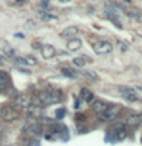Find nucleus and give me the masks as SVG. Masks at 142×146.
I'll return each mask as SVG.
<instances>
[{"label": "nucleus", "mask_w": 142, "mask_h": 146, "mask_svg": "<svg viewBox=\"0 0 142 146\" xmlns=\"http://www.w3.org/2000/svg\"><path fill=\"white\" fill-rule=\"evenodd\" d=\"M76 34H78V27L76 26H69L61 32V36L63 38H72V36H75Z\"/></svg>", "instance_id": "obj_12"}, {"label": "nucleus", "mask_w": 142, "mask_h": 146, "mask_svg": "<svg viewBox=\"0 0 142 146\" xmlns=\"http://www.w3.org/2000/svg\"><path fill=\"white\" fill-rule=\"evenodd\" d=\"M14 104L17 105V108H27L29 105H32V99L29 96H25V94H18L14 98Z\"/></svg>", "instance_id": "obj_6"}, {"label": "nucleus", "mask_w": 142, "mask_h": 146, "mask_svg": "<svg viewBox=\"0 0 142 146\" xmlns=\"http://www.w3.org/2000/svg\"><path fill=\"white\" fill-rule=\"evenodd\" d=\"M93 50L98 55H107L113 50V46L109 43V41H96L93 44Z\"/></svg>", "instance_id": "obj_4"}, {"label": "nucleus", "mask_w": 142, "mask_h": 146, "mask_svg": "<svg viewBox=\"0 0 142 146\" xmlns=\"http://www.w3.org/2000/svg\"><path fill=\"white\" fill-rule=\"evenodd\" d=\"M5 62H6V56L0 55V66H2V64H5Z\"/></svg>", "instance_id": "obj_23"}, {"label": "nucleus", "mask_w": 142, "mask_h": 146, "mask_svg": "<svg viewBox=\"0 0 142 146\" xmlns=\"http://www.w3.org/2000/svg\"><path fill=\"white\" fill-rule=\"evenodd\" d=\"M26 62H27V66H29V64H31V66H37V59L34 56H27L26 58Z\"/></svg>", "instance_id": "obj_21"}, {"label": "nucleus", "mask_w": 142, "mask_h": 146, "mask_svg": "<svg viewBox=\"0 0 142 146\" xmlns=\"http://www.w3.org/2000/svg\"><path fill=\"white\" fill-rule=\"evenodd\" d=\"M107 102H104V100H93V111L95 113H98V114H101V113H104L105 110H107Z\"/></svg>", "instance_id": "obj_11"}, {"label": "nucleus", "mask_w": 142, "mask_h": 146, "mask_svg": "<svg viewBox=\"0 0 142 146\" xmlns=\"http://www.w3.org/2000/svg\"><path fill=\"white\" fill-rule=\"evenodd\" d=\"M17 2H18V3H23V2H25V0H17Z\"/></svg>", "instance_id": "obj_25"}, {"label": "nucleus", "mask_w": 142, "mask_h": 146, "mask_svg": "<svg viewBox=\"0 0 142 146\" xmlns=\"http://www.w3.org/2000/svg\"><path fill=\"white\" fill-rule=\"evenodd\" d=\"M63 75L67 76V78H76L78 73L73 72V70H70V68H63Z\"/></svg>", "instance_id": "obj_17"}, {"label": "nucleus", "mask_w": 142, "mask_h": 146, "mask_svg": "<svg viewBox=\"0 0 142 146\" xmlns=\"http://www.w3.org/2000/svg\"><path fill=\"white\" fill-rule=\"evenodd\" d=\"M3 50H5V53H6V55H9V56H14V50L11 47H5Z\"/></svg>", "instance_id": "obj_22"}, {"label": "nucleus", "mask_w": 142, "mask_h": 146, "mask_svg": "<svg viewBox=\"0 0 142 146\" xmlns=\"http://www.w3.org/2000/svg\"><path fill=\"white\" fill-rule=\"evenodd\" d=\"M82 75L86 78H89V79H92V81H98V76H96L93 72H82Z\"/></svg>", "instance_id": "obj_20"}, {"label": "nucleus", "mask_w": 142, "mask_h": 146, "mask_svg": "<svg viewBox=\"0 0 142 146\" xmlns=\"http://www.w3.org/2000/svg\"><path fill=\"white\" fill-rule=\"evenodd\" d=\"M14 61H15V66H18V67H25V66H27V62H26V59L25 58H15V59H14Z\"/></svg>", "instance_id": "obj_18"}, {"label": "nucleus", "mask_w": 142, "mask_h": 146, "mask_svg": "<svg viewBox=\"0 0 142 146\" xmlns=\"http://www.w3.org/2000/svg\"><path fill=\"white\" fill-rule=\"evenodd\" d=\"M137 90H139V91H142V87H137Z\"/></svg>", "instance_id": "obj_26"}, {"label": "nucleus", "mask_w": 142, "mask_h": 146, "mask_svg": "<svg viewBox=\"0 0 142 146\" xmlns=\"http://www.w3.org/2000/svg\"><path fill=\"white\" fill-rule=\"evenodd\" d=\"M80 96L86 100V102H93V100H95V94L92 93L90 90H87V88H82L80 91Z\"/></svg>", "instance_id": "obj_14"}, {"label": "nucleus", "mask_w": 142, "mask_h": 146, "mask_svg": "<svg viewBox=\"0 0 142 146\" xmlns=\"http://www.w3.org/2000/svg\"><path fill=\"white\" fill-rule=\"evenodd\" d=\"M122 111V108L121 107H107V110H105L104 113H101L99 114V119L102 122H112V120H115L118 116H119V113Z\"/></svg>", "instance_id": "obj_3"}, {"label": "nucleus", "mask_w": 142, "mask_h": 146, "mask_svg": "<svg viewBox=\"0 0 142 146\" xmlns=\"http://www.w3.org/2000/svg\"><path fill=\"white\" fill-rule=\"evenodd\" d=\"M89 61H90L89 58L80 56V58H75V59H73V64H75V66H78V67H82V66H84L86 62H89Z\"/></svg>", "instance_id": "obj_16"}, {"label": "nucleus", "mask_w": 142, "mask_h": 146, "mask_svg": "<svg viewBox=\"0 0 142 146\" xmlns=\"http://www.w3.org/2000/svg\"><path fill=\"white\" fill-rule=\"evenodd\" d=\"M60 100H61V93L57 91V90H46V91H41V93L38 94V104L41 105V107L60 102Z\"/></svg>", "instance_id": "obj_1"}, {"label": "nucleus", "mask_w": 142, "mask_h": 146, "mask_svg": "<svg viewBox=\"0 0 142 146\" xmlns=\"http://www.w3.org/2000/svg\"><path fill=\"white\" fill-rule=\"evenodd\" d=\"M23 131H25L26 134H31V135H41L43 134V126H41V123H38V122H31V123H27V125H25Z\"/></svg>", "instance_id": "obj_5"}, {"label": "nucleus", "mask_w": 142, "mask_h": 146, "mask_svg": "<svg viewBox=\"0 0 142 146\" xmlns=\"http://www.w3.org/2000/svg\"><path fill=\"white\" fill-rule=\"evenodd\" d=\"M125 123H127V126H131V128L139 126L142 123V114H130V116L127 117Z\"/></svg>", "instance_id": "obj_8"}, {"label": "nucleus", "mask_w": 142, "mask_h": 146, "mask_svg": "<svg viewBox=\"0 0 142 146\" xmlns=\"http://www.w3.org/2000/svg\"><path fill=\"white\" fill-rule=\"evenodd\" d=\"M11 84V78L6 72H0V88H5V87H9Z\"/></svg>", "instance_id": "obj_15"}, {"label": "nucleus", "mask_w": 142, "mask_h": 146, "mask_svg": "<svg viewBox=\"0 0 142 146\" xmlns=\"http://www.w3.org/2000/svg\"><path fill=\"white\" fill-rule=\"evenodd\" d=\"M81 40H78V38H69L67 41V50L69 52H76V50H80L81 49Z\"/></svg>", "instance_id": "obj_9"}, {"label": "nucleus", "mask_w": 142, "mask_h": 146, "mask_svg": "<svg viewBox=\"0 0 142 146\" xmlns=\"http://www.w3.org/2000/svg\"><path fill=\"white\" fill-rule=\"evenodd\" d=\"M20 117V110L14 105H3L0 108V119L3 122H14Z\"/></svg>", "instance_id": "obj_2"}, {"label": "nucleus", "mask_w": 142, "mask_h": 146, "mask_svg": "<svg viewBox=\"0 0 142 146\" xmlns=\"http://www.w3.org/2000/svg\"><path fill=\"white\" fill-rule=\"evenodd\" d=\"M26 110H27V114L31 117H40L41 116V107H38V105H29Z\"/></svg>", "instance_id": "obj_13"}, {"label": "nucleus", "mask_w": 142, "mask_h": 146, "mask_svg": "<svg viewBox=\"0 0 142 146\" xmlns=\"http://www.w3.org/2000/svg\"><path fill=\"white\" fill-rule=\"evenodd\" d=\"M41 55H43V58L49 59V58H54L55 53H57V50H55L54 46H41Z\"/></svg>", "instance_id": "obj_10"}, {"label": "nucleus", "mask_w": 142, "mask_h": 146, "mask_svg": "<svg viewBox=\"0 0 142 146\" xmlns=\"http://www.w3.org/2000/svg\"><path fill=\"white\" fill-rule=\"evenodd\" d=\"M119 91H121V94L127 100H130V102H135V100H137V94L136 91L131 88V87H119Z\"/></svg>", "instance_id": "obj_7"}, {"label": "nucleus", "mask_w": 142, "mask_h": 146, "mask_svg": "<svg viewBox=\"0 0 142 146\" xmlns=\"http://www.w3.org/2000/svg\"><path fill=\"white\" fill-rule=\"evenodd\" d=\"M61 2H69V0H61Z\"/></svg>", "instance_id": "obj_27"}, {"label": "nucleus", "mask_w": 142, "mask_h": 146, "mask_svg": "<svg viewBox=\"0 0 142 146\" xmlns=\"http://www.w3.org/2000/svg\"><path fill=\"white\" fill-rule=\"evenodd\" d=\"M66 116V110L64 108H60V110H57V113H55V117L58 119V120H61V119Z\"/></svg>", "instance_id": "obj_19"}, {"label": "nucleus", "mask_w": 142, "mask_h": 146, "mask_svg": "<svg viewBox=\"0 0 142 146\" xmlns=\"http://www.w3.org/2000/svg\"><path fill=\"white\" fill-rule=\"evenodd\" d=\"M119 47H121L122 50H127V49H125V47H127V46H125V44H124V43H119Z\"/></svg>", "instance_id": "obj_24"}]
</instances>
